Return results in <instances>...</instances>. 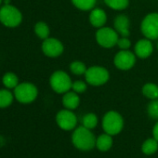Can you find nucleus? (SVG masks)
Returning <instances> with one entry per match:
<instances>
[{
  "instance_id": "17",
  "label": "nucleus",
  "mask_w": 158,
  "mask_h": 158,
  "mask_svg": "<svg viewBox=\"0 0 158 158\" xmlns=\"http://www.w3.org/2000/svg\"><path fill=\"white\" fill-rule=\"evenodd\" d=\"M158 150V140L154 138L147 139L141 145V151L146 155H152Z\"/></svg>"
},
{
  "instance_id": "25",
  "label": "nucleus",
  "mask_w": 158,
  "mask_h": 158,
  "mask_svg": "<svg viewBox=\"0 0 158 158\" xmlns=\"http://www.w3.org/2000/svg\"><path fill=\"white\" fill-rule=\"evenodd\" d=\"M87 69L88 68L86 67L85 63H83L82 61H79V60H74L70 64V70L75 75L85 74L87 72Z\"/></svg>"
},
{
  "instance_id": "22",
  "label": "nucleus",
  "mask_w": 158,
  "mask_h": 158,
  "mask_svg": "<svg viewBox=\"0 0 158 158\" xmlns=\"http://www.w3.org/2000/svg\"><path fill=\"white\" fill-rule=\"evenodd\" d=\"M13 94L8 89H0V108H7L13 102Z\"/></svg>"
},
{
  "instance_id": "18",
  "label": "nucleus",
  "mask_w": 158,
  "mask_h": 158,
  "mask_svg": "<svg viewBox=\"0 0 158 158\" xmlns=\"http://www.w3.org/2000/svg\"><path fill=\"white\" fill-rule=\"evenodd\" d=\"M73 5L80 10L89 11L94 9L97 0H71Z\"/></svg>"
},
{
  "instance_id": "26",
  "label": "nucleus",
  "mask_w": 158,
  "mask_h": 158,
  "mask_svg": "<svg viewBox=\"0 0 158 158\" xmlns=\"http://www.w3.org/2000/svg\"><path fill=\"white\" fill-rule=\"evenodd\" d=\"M147 114L151 118L158 120V99L152 100V102L148 104Z\"/></svg>"
},
{
  "instance_id": "5",
  "label": "nucleus",
  "mask_w": 158,
  "mask_h": 158,
  "mask_svg": "<svg viewBox=\"0 0 158 158\" xmlns=\"http://www.w3.org/2000/svg\"><path fill=\"white\" fill-rule=\"evenodd\" d=\"M37 95V88L29 82L21 83L14 89V97L21 103H31L36 99Z\"/></svg>"
},
{
  "instance_id": "30",
  "label": "nucleus",
  "mask_w": 158,
  "mask_h": 158,
  "mask_svg": "<svg viewBox=\"0 0 158 158\" xmlns=\"http://www.w3.org/2000/svg\"><path fill=\"white\" fill-rule=\"evenodd\" d=\"M1 3H2V0H0V5H1Z\"/></svg>"
},
{
  "instance_id": "15",
  "label": "nucleus",
  "mask_w": 158,
  "mask_h": 158,
  "mask_svg": "<svg viewBox=\"0 0 158 158\" xmlns=\"http://www.w3.org/2000/svg\"><path fill=\"white\" fill-rule=\"evenodd\" d=\"M62 104L65 107V109L73 111L76 109L79 106V104H80V98H79L78 94L73 90L68 91L64 93L62 97Z\"/></svg>"
},
{
  "instance_id": "13",
  "label": "nucleus",
  "mask_w": 158,
  "mask_h": 158,
  "mask_svg": "<svg viewBox=\"0 0 158 158\" xmlns=\"http://www.w3.org/2000/svg\"><path fill=\"white\" fill-rule=\"evenodd\" d=\"M135 55L140 59H146L150 57L153 51V47L150 39H140L139 40L134 48Z\"/></svg>"
},
{
  "instance_id": "23",
  "label": "nucleus",
  "mask_w": 158,
  "mask_h": 158,
  "mask_svg": "<svg viewBox=\"0 0 158 158\" xmlns=\"http://www.w3.org/2000/svg\"><path fill=\"white\" fill-rule=\"evenodd\" d=\"M104 3L114 10H123L128 7L129 0H104Z\"/></svg>"
},
{
  "instance_id": "7",
  "label": "nucleus",
  "mask_w": 158,
  "mask_h": 158,
  "mask_svg": "<svg viewBox=\"0 0 158 158\" xmlns=\"http://www.w3.org/2000/svg\"><path fill=\"white\" fill-rule=\"evenodd\" d=\"M140 31L150 40L158 39V13L152 12L147 14L140 23Z\"/></svg>"
},
{
  "instance_id": "24",
  "label": "nucleus",
  "mask_w": 158,
  "mask_h": 158,
  "mask_svg": "<svg viewBox=\"0 0 158 158\" xmlns=\"http://www.w3.org/2000/svg\"><path fill=\"white\" fill-rule=\"evenodd\" d=\"M82 124L85 127L89 129H93L97 127L98 125V117L95 114L93 113H89L84 115L82 119Z\"/></svg>"
},
{
  "instance_id": "6",
  "label": "nucleus",
  "mask_w": 158,
  "mask_h": 158,
  "mask_svg": "<svg viewBox=\"0 0 158 158\" xmlns=\"http://www.w3.org/2000/svg\"><path fill=\"white\" fill-rule=\"evenodd\" d=\"M51 89L59 94H64L72 89L73 82L70 76L63 71L54 72L49 79Z\"/></svg>"
},
{
  "instance_id": "29",
  "label": "nucleus",
  "mask_w": 158,
  "mask_h": 158,
  "mask_svg": "<svg viewBox=\"0 0 158 158\" xmlns=\"http://www.w3.org/2000/svg\"><path fill=\"white\" fill-rule=\"evenodd\" d=\"M152 135H153V138L158 140V122L154 125L153 128H152Z\"/></svg>"
},
{
  "instance_id": "31",
  "label": "nucleus",
  "mask_w": 158,
  "mask_h": 158,
  "mask_svg": "<svg viewBox=\"0 0 158 158\" xmlns=\"http://www.w3.org/2000/svg\"><path fill=\"white\" fill-rule=\"evenodd\" d=\"M157 48H158V41H157Z\"/></svg>"
},
{
  "instance_id": "12",
  "label": "nucleus",
  "mask_w": 158,
  "mask_h": 158,
  "mask_svg": "<svg viewBox=\"0 0 158 158\" xmlns=\"http://www.w3.org/2000/svg\"><path fill=\"white\" fill-rule=\"evenodd\" d=\"M129 26H130L129 19L125 14L117 15L114 18V30L121 36H124V37H128L129 36V35H130Z\"/></svg>"
},
{
  "instance_id": "27",
  "label": "nucleus",
  "mask_w": 158,
  "mask_h": 158,
  "mask_svg": "<svg viewBox=\"0 0 158 158\" xmlns=\"http://www.w3.org/2000/svg\"><path fill=\"white\" fill-rule=\"evenodd\" d=\"M88 89V86L87 84L84 82V81H81V80H76L74 82H73V85H72V89L76 92L77 94L79 93H84Z\"/></svg>"
},
{
  "instance_id": "21",
  "label": "nucleus",
  "mask_w": 158,
  "mask_h": 158,
  "mask_svg": "<svg viewBox=\"0 0 158 158\" xmlns=\"http://www.w3.org/2000/svg\"><path fill=\"white\" fill-rule=\"evenodd\" d=\"M35 35L40 38V39H47L49 36V27L48 26V24L44 22H38L35 25Z\"/></svg>"
},
{
  "instance_id": "8",
  "label": "nucleus",
  "mask_w": 158,
  "mask_h": 158,
  "mask_svg": "<svg viewBox=\"0 0 158 158\" xmlns=\"http://www.w3.org/2000/svg\"><path fill=\"white\" fill-rule=\"evenodd\" d=\"M95 37L97 43L101 47L104 48H111L116 46L119 39V35L114 29L103 26L102 28H99V30L96 32Z\"/></svg>"
},
{
  "instance_id": "16",
  "label": "nucleus",
  "mask_w": 158,
  "mask_h": 158,
  "mask_svg": "<svg viewBox=\"0 0 158 158\" xmlns=\"http://www.w3.org/2000/svg\"><path fill=\"white\" fill-rule=\"evenodd\" d=\"M113 146V138L111 135L104 133L99 136L96 139V147L101 152H107Z\"/></svg>"
},
{
  "instance_id": "20",
  "label": "nucleus",
  "mask_w": 158,
  "mask_h": 158,
  "mask_svg": "<svg viewBox=\"0 0 158 158\" xmlns=\"http://www.w3.org/2000/svg\"><path fill=\"white\" fill-rule=\"evenodd\" d=\"M2 83L7 89H15L19 85V78L14 73H7L3 75Z\"/></svg>"
},
{
  "instance_id": "14",
  "label": "nucleus",
  "mask_w": 158,
  "mask_h": 158,
  "mask_svg": "<svg viewBox=\"0 0 158 158\" xmlns=\"http://www.w3.org/2000/svg\"><path fill=\"white\" fill-rule=\"evenodd\" d=\"M107 22V14L102 9H93L89 14V23L93 27L102 28Z\"/></svg>"
},
{
  "instance_id": "28",
  "label": "nucleus",
  "mask_w": 158,
  "mask_h": 158,
  "mask_svg": "<svg viewBox=\"0 0 158 158\" xmlns=\"http://www.w3.org/2000/svg\"><path fill=\"white\" fill-rule=\"evenodd\" d=\"M116 46H118V48H119L120 49L126 50V49H128V48L131 47V42H130V40H129L127 37L122 36L121 38L118 39Z\"/></svg>"
},
{
  "instance_id": "1",
  "label": "nucleus",
  "mask_w": 158,
  "mask_h": 158,
  "mask_svg": "<svg viewBox=\"0 0 158 158\" xmlns=\"http://www.w3.org/2000/svg\"><path fill=\"white\" fill-rule=\"evenodd\" d=\"M96 138L90 129L84 126L77 127L72 135V142L80 151H89L96 146Z\"/></svg>"
},
{
  "instance_id": "10",
  "label": "nucleus",
  "mask_w": 158,
  "mask_h": 158,
  "mask_svg": "<svg viewBox=\"0 0 158 158\" xmlns=\"http://www.w3.org/2000/svg\"><path fill=\"white\" fill-rule=\"evenodd\" d=\"M56 122L60 128L69 131L73 130L77 124V118L72 110L64 109L58 112L56 115Z\"/></svg>"
},
{
  "instance_id": "9",
  "label": "nucleus",
  "mask_w": 158,
  "mask_h": 158,
  "mask_svg": "<svg viewBox=\"0 0 158 158\" xmlns=\"http://www.w3.org/2000/svg\"><path fill=\"white\" fill-rule=\"evenodd\" d=\"M114 63L115 67L122 71L130 70L136 63V56L133 52L128 49L120 50L116 53L114 59Z\"/></svg>"
},
{
  "instance_id": "19",
  "label": "nucleus",
  "mask_w": 158,
  "mask_h": 158,
  "mask_svg": "<svg viewBox=\"0 0 158 158\" xmlns=\"http://www.w3.org/2000/svg\"><path fill=\"white\" fill-rule=\"evenodd\" d=\"M141 91L142 94L150 100L158 99V86L153 83H146L142 87Z\"/></svg>"
},
{
  "instance_id": "4",
  "label": "nucleus",
  "mask_w": 158,
  "mask_h": 158,
  "mask_svg": "<svg viewBox=\"0 0 158 158\" xmlns=\"http://www.w3.org/2000/svg\"><path fill=\"white\" fill-rule=\"evenodd\" d=\"M23 21L22 12L12 5H5L0 9V22L7 27L13 28L21 24Z\"/></svg>"
},
{
  "instance_id": "11",
  "label": "nucleus",
  "mask_w": 158,
  "mask_h": 158,
  "mask_svg": "<svg viewBox=\"0 0 158 158\" xmlns=\"http://www.w3.org/2000/svg\"><path fill=\"white\" fill-rule=\"evenodd\" d=\"M63 45L57 38L48 37L43 41L42 44V51L43 53L49 58H56L62 54L63 52Z\"/></svg>"
},
{
  "instance_id": "2",
  "label": "nucleus",
  "mask_w": 158,
  "mask_h": 158,
  "mask_svg": "<svg viewBox=\"0 0 158 158\" xmlns=\"http://www.w3.org/2000/svg\"><path fill=\"white\" fill-rule=\"evenodd\" d=\"M124 127V119L116 111L107 112L102 118V128L105 133L114 136L119 134Z\"/></svg>"
},
{
  "instance_id": "3",
  "label": "nucleus",
  "mask_w": 158,
  "mask_h": 158,
  "mask_svg": "<svg viewBox=\"0 0 158 158\" xmlns=\"http://www.w3.org/2000/svg\"><path fill=\"white\" fill-rule=\"evenodd\" d=\"M85 78L87 83L90 86L100 87L108 82L110 73L106 68L99 65H94L87 69Z\"/></svg>"
}]
</instances>
